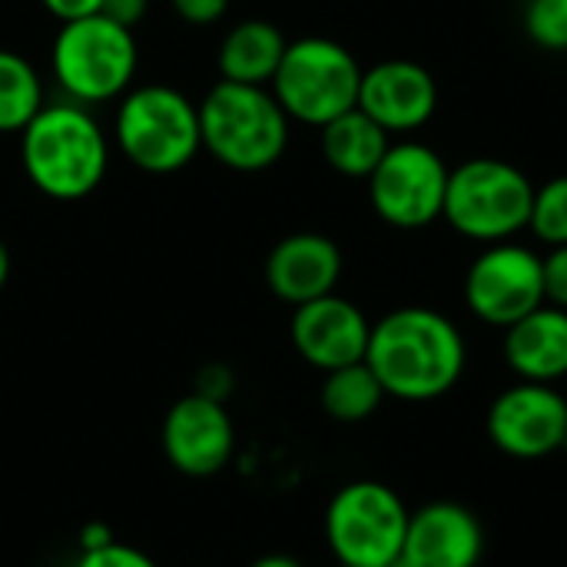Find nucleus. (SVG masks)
Wrapping results in <instances>:
<instances>
[{
	"instance_id": "obj_10",
	"label": "nucleus",
	"mask_w": 567,
	"mask_h": 567,
	"mask_svg": "<svg viewBox=\"0 0 567 567\" xmlns=\"http://www.w3.org/2000/svg\"><path fill=\"white\" fill-rule=\"evenodd\" d=\"M465 302L485 326H515L545 306L542 256L512 239L492 243L465 272Z\"/></svg>"
},
{
	"instance_id": "obj_9",
	"label": "nucleus",
	"mask_w": 567,
	"mask_h": 567,
	"mask_svg": "<svg viewBox=\"0 0 567 567\" xmlns=\"http://www.w3.org/2000/svg\"><path fill=\"white\" fill-rule=\"evenodd\" d=\"M445 159L425 143H392L369 176V199L382 223L425 229L442 219L449 189Z\"/></svg>"
},
{
	"instance_id": "obj_16",
	"label": "nucleus",
	"mask_w": 567,
	"mask_h": 567,
	"mask_svg": "<svg viewBox=\"0 0 567 567\" xmlns=\"http://www.w3.org/2000/svg\"><path fill=\"white\" fill-rule=\"evenodd\" d=\"M342 276V252L322 233H292L279 239L266 259V282L276 299L302 306L336 292Z\"/></svg>"
},
{
	"instance_id": "obj_29",
	"label": "nucleus",
	"mask_w": 567,
	"mask_h": 567,
	"mask_svg": "<svg viewBox=\"0 0 567 567\" xmlns=\"http://www.w3.org/2000/svg\"><path fill=\"white\" fill-rule=\"evenodd\" d=\"M47 13H53L60 23L66 20H80V17H93L100 13L103 0H40Z\"/></svg>"
},
{
	"instance_id": "obj_23",
	"label": "nucleus",
	"mask_w": 567,
	"mask_h": 567,
	"mask_svg": "<svg viewBox=\"0 0 567 567\" xmlns=\"http://www.w3.org/2000/svg\"><path fill=\"white\" fill-rule=\"evenodd\" d=\"M525 30L542 50H567V0H528Z\"/></svg>"
},
{
	"instance_id": "obj_13",
	"label": "nucleus",
	"mask_w": 567,
	"mask_h": 567,
	"mask_svg": "<svg viewBox=\"0 0 567 567\" xmlns=\"http://www.w3.org/2000/svg\"><path fill=\"white\" fill-rule=\"evenodd\" d=\"M289 332H292L296 352L312 369L332 372V369L365 359L372 326L355 302L329 292L322 299L296 306Z\"/></svg>"
},
{
	"instance_id": "obj_32",
	"label": "nucleus",
	"mask_w": 567,
	"mask_h": 567,
	"mask_svg": "<svg viewBox=\"0 0 567 567\" xmlns=\"http://www.w3.org/2000/svg\"><path fill=\"white\" fill-rule=\"evenodd\" d=\"M7 279H10V249L0 239V289L7 286Z\"/></svg>"
},
{
	"instance_id": "obj_30",
	"label": "nucleus",
	"mask_w": 567,
	"mask_h": 567,
	"mask_svg": "<svg viewBox=\"0 0 567 567\" xmlns=\"http://www.w3.org/2000/svg\"><path fill=\"white\" fill-rule=\"evenodd\" d=\"M106 542H113V535L106 532V525L93 522V525L80 528V545H83V551H86V548H100V545H106Z\"/></svg>"
},
{
	"instance_id": "obj_6",
	"label": "nucleus",
	"mask_w": 567,
	"mask_h": 567,
	"mask_svg": "<svg viewBox=\"0 0 567 567\" xmlns=\"http://www.w3.org/2000/svg\"><path fill=\"white\" fill-rule=\"evenodd\" d=\"M53 76L73 103H106L130 90L140 63L133 30L103 13L60 23L53 37Z\"/></svg>"
},
{
	"instance_id": "obj_27",
	"label": "nucleus",
	"mask_w": 567,
	"mask_h": 567,
	"mask_svg": "<svg viewBox=\"0 0 567 567\" xmlns=\"http://www.w3.org/2000/svg\"><path fill=\"white\" fill-rule=\"evenodd\" d=\"M146 10H150V0H103V7H100V13L106 20H113L126 30H133L146 17Z\"/></svg>"
},
{
	"instance_id": "obj_1",
	"label": "nucleus",
	"mask_w": 567,
	"mask_h": 567,
	"mask_svg": "<svg viewBox=\"0 0 567 567\" xmlns=\"http://www.w3.org/2000/svg\"><path fill=\"white\" fill-rule=\"evenodd\" d=\"M465 339L458 326L425 306H405L372 326L365 362L385 395L432 402L452 392L465 372Z\"/></svg>"
},
{
	"instance_id": "obj_25",
	"label": "nucleus",
	"mask_w": 567,
	"mask_h": 567,
	"mask_svg": "<svg viewBox=\"0 0 567 567\" xmlns=\"http://www.w3.org/2000/svg\"><path fill=\"white\" fill-rule=\"evenodd\" d=\"M545 269V302L567 309V246H551L548 256H542Z\"/></svg>"
},
{
	"instance_id": "obj_28",
	"label": "nucleus",
	"mask_w": 567,
	"mask_h": 567,
	"mask_svg": "<svg viewBox=\"0 0 567 567\" xmlns=\"http://www.w3.org/2000/svg\"><path fill=\"white\" fill-rule=\"evenodd\" d=\"M229 385H233V375H229V369H223V365H206V369L199 372V379H196V392L206 395V399H216V402H226Z\"/></svg>"
},
{
	"instance_id": "obj_19",
	"label": "nucleus",
	"mask_w": 567,
	"mask_h": 567,
	"mask_svg": "<svg viewBox=\"0 0 567 567\" xmlns=\"http://www.w3.org/2000/svg\"><path fill=\"white\" fill-rule=\"evenodd\" d=\"M319 143H322L326 163L336 173L352 176V179H369L379 159L385 156V150L392 146L389 133L359 106L319 126Z\"/></svg>"
},
{
	"instance_id": "obj_34",
	"label": "nucleus",
	"mask_w": 567,
	"mask_h": 567,
	"mask_svg": "<svg viewBox=\"0 0 567 567\" xmlns=\"http://www.w3.org/2000/svg\"><path fill=\"white\" fill-rule=\"evenodd\" d=\"M339 567H349V565H339Z\"/></svg>"
},
{
	"instance_id": "obj_4",
	"label": "nucleus",
	"mask_w": 567,
	"mask_h": 567,
	"mask_svg": "<svg viewBox=\"0 0 567 567\" xmlns=\"http://www.w3.org/2000/svg\"><path fill=\"white\" fill-rule=\"evenodd\" d=\"M113 136L120 153L143 173H176L203 150L199 103L163 83L133 86L116 106Z\"/></svg>"
},
{
	"instance_id": "obj_18",
	"label": "nucleus",
	"mask_w": 567,
	"mask_h": 567,
	"mask_svg": "<svg viewBox=\"0 0 567 567\" xmlns=\"http://www.w3.org/2000/svg\"><path fill=\"white\" fill-rule=\"evenodd\" d=\"M289 40L286 33L269 20H243L236 23L223 43H219V73L229 83H249V86H269Z\"/></svg>"
},
{
	"instance_id": "obj_21",
	"label": "nucleus",
	"mask_w": 567,
	"mask_h": 567,
	"mask_svg": "<svg viewBox=\"0 0 567 567\" xmlns=\"http://www.w3.org/2000/svg\"><path fill=\"white\" fill-rule=\"evenodd\" d=\"M43 110V83L33 63L0 50V133H20Z\"/></svg>"
},
{
	"instance_id": "obj_31",
	"label": "nucleus",
	"mask_w": 567,
	"mask_h": 567,
	"mask_svg": "<svg viewBox=\"0 0 567 567\" xmlns=\"http://www.w3.org/2000/svg\"><path fill=\"white\" fill-rule=\"evenodd\" d=\"M252 567H302L296 558H289V555H266V558H259V561H252Z\"/></svg>"
},
{
	"instance_id": "obj_8",
	"label": "nucleus",
	"mask_w": 567,
	"mask_h": 567,
	"mask_svg": "<svg viewBox=\"0 0 567 567\" xmlns=\"http://www.w3.org/2000/svg\"><path fill=\"white\" fill-rule=\"evenodd\" d=\"M412 512L382 482H352L326 508V542L339 565L389 567L402 558Z\"/></svg>"
},
{
	"instance_id": "obj_3",
	"label": "nucleus",
	"mask_w": 567,
	"mask_h": 567,
	"mask_svg": "<svg viewBox=\"0 0 567 567\" xmlns=\"http://www.w3.org/2000/svg\"><path fill=\"white\" fill-rule=\"evenodd\" d=\"M203 150L236 173H259L282 159L289 116L269 86L219 80L199 100Z\"/></svg>"
},
{
	"instance_id": "obj_17",
	"label": "nucleus",
	"mask_w": 567,
	"mask_h": 567,
	"mask_svg": "<svg viewBox=\"0 0 567 567\" xmlns=\"http://www.w3.org/2000/svg\"><path fill=\"white\" fill-rule=\"evenodd\" d=\"M505 362L522 382L567 379V309L538 306L505 329Z\"/></svg>"
},
{
	"instance_id": "obj_7",
	"label": "nucleus",
	"mask_w": 567,
	"mask_h": 567,
	"mask_svg": "<svg viewBox=\"0 0 567 567\" xmlns=\"http://www.w3.org/2000/svg\"><path fill=\"white\" fill-rule=\"evenodd\" d=\"M359 83L362 66L342 43L329 37H302L286 47L269 90L289 120L326 126L359 106Z\"/></svg>"
},
{
	"instance_id": "obj_26",
	"label": "nucleus",
	"mask_w": 567,
	"mask_h": 567,
	"mask_svg": "<svg viewBox=\"0 0 567 567\" xmlns=\"http://www.w3.org/2000/svg\"><path fill=\"white\" fill-rule=\"evenodd\" d=\"M169 3L179 20L196 23V27H209V23L223 20L229 10V0H169Z\"/></svg>"
},
{
	"instance_id": "obj_2",
	"label": "nucleus",
	"mask_w": 567,
	"mask_h": 567,
	"mask_svg": "<svg viewBox=\"0 0 567 567\" xmlns=\"http://www.w3.org/2000/svg\"><path fill=\"white\" fill-rule=\"evenodd\" d=\"M20 159L27 179L43 196L73 203L103 183L110 146L103 126L83 103H43L20 130Z\"/></svg>"
},
{
	"instance_id": "obj_24",
	"label": "nucleus",
	"mask_w": 567,
	"mask_h": 567,
	"mask_svg": "<svg viewBox=\"0 0 567 567\" xmlns=\"http://www.w3.org/2000/svg\"><path fill=\"white\" fill-rule=\"evenodd\" d=\"M73 567H159L146 551L123 545V542H106L100 548H86Z\"/></svg>"
},
{
	"instance_id": "obj_5",
	"label": "nucleus",
	"mask_w": 567,
	"mask_h": 567,
	"mask_svg": "<svg viewBox=\"0 0 567 567\" xmlns=\"http://www.w3.org/2000/svg\"><path fill=\"white\" fill-rule=\"evenodd\" d=\"M535 186L508 159L475 156L449 173L442 216L455 233L475 243H508L532 219Z\"/></svg>"
},
{
	"instance_id": "obj_22",
	"label": "nucleus",
	"mask_w": 567,
	"mask_h": 567,
	"mask_svg": "<svg viewBox=\"0 0 567 567\" xmlns=\"http://www.w3.org/2000/svg\"><path fill=\"white\" fill-rule=\"evenodd\" d=\"M528 229L548 249L567 246V176H555L542 189H535Z\"/></svg>"
},
{
	"instance_id": "obj_14",
	"label": "nucleus",
	"mask_w": 567,
	"mask_h": 567,
	"mask_svg": "<svg viewBox=\"0 0 567 567\" xmlns=\"http://www.w3.org/2000/svg\"><path fill=\"white\" fill-rule=\"evenodd\" d=\"M359 110L369 113L385 133H412L439 110V83L415 60H382L362 70Z\"/></svg>"
},
{
	"instance_id": "obj_15",
	"label": "nucleus",
	"mask_w": 567,
	"mask_h": 567,
	"mask_svg": "<svg viewBox=\"0 0 567 567\" xmlns=\"http://www.w3.org/2000/svg\"><path fill=\"white\" fill-rule=\"evenodd\" d=\"M485 555V528L472 508L458 502H432L409 518L402 565L478 567Z\"/></svg>"
},
{
	"instance_id": "obj_11",
	"label": "nucleus",
	"mask_w": 567,
	"mask_h": 567,
	"mask_svg": "<svg viewBox=\"0 0 567 567\" xmlns=\"http://www.w3.org/2000/svg\"><path fill=\"white\" fill-rule=\"evenodd\" d=\"M488 439L512 458H545L567 445V395L545 382H518L488 409Z\"/></svg>"
},
{
	"instance_id": "obj_12",
	"label": "nucleus",
	"mask_w": 567,
	"mask_h": 567,
	"mask_svg": "<svg viewBox=\"0 0 567 567\" xmlns=\"http://www.w3.org/2000/svg\"><path fill=\"white\" fill-rule=\"evenodd\" d=\"M166 462L189 478L219 475L236 452V425L223 402L199 392L169 405L159 429Z\"/></svg>"
},
{
	"instance_id": "obj_33",
	"label": "nucleus",
	"mask_w": 567,
	"mask_h": 567,
	"mask_svg": "<svg viewBox=\"0 0 567 567\" xmlns=\"http://www.w3.org/2000/svg\"><path fill=\"white\" fill-rule=\"evenodd\" d=\"M389 567H405V565H402V561H395V565H389Z\"/></svg>"
},
{
	"instance_id": "obj_20",
	"label": "nucleus",
	"mask_w": 567,
	"mask_h": 567,
	"mask_svg": "<svg viewBox=\"0 0 567 567\" xmlns=\"http://www.w3.org/2000/svg\"><path fill=\"white\" fill-rule=\"evenodd\" d=\"M382 399H385V389H382V382L375 379V372L369 369L365 359L326 372L322 389H319L322 412L329 419H336V422H346V425L372 419L379 412Z\"/></svg>"
}]
</instances>
